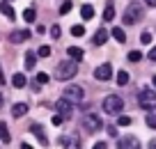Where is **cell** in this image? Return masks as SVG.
Segmentation results:
<instances>
[{
  "mask_svg": "<svg viewBox=\"0 0 156 149\" xmlns=\"http://www.w3.org/2000/svg\"><path fill=\"white\" fill-rule=\"evenodd\" d=\"M78 67L73 60H64V62H58V67H55V78L58 80H71L73 76H76Z\"/></svg>",
  "mask_w": 156,
  "mask_h": 149,
  "instance_id": "cell-1",
  "label": "cell"
},
{
  "mask_svg": "<svg viewBox=\"0 0 156 149\" xmlns=\"http://www.w3.org/2000/svg\"><path fill=\"white\" fill-rule=\"evenodd\" d=\"M124 110V101H122V96H117V94H110L103 99V112H108V115L117 117V115H122Z\"/></svg>",
  "mask_w": 156,
  "mask_h": 149,
  "instance_id": "cell-2",
  "label": "cell"
},
{
  "mask_svg": "<svg viewBox=\"0 0 156 149\" xmlns=\"http://www.w3.org/2000/svg\"><path fill=\"white\" fill-rule=\"evenodd\" d=\"M142 12H145V7H142V5H138V2H131V5L126 7V12H124V23H126V25L140 23L142 16H145Z\"/></svg>",
  "mask_w": 156,
  "mask_h": 149,
  "instance_id": "cell-3",
  "label": "cell"
},
{
  "mask_svg": "<svg viewBox=\"0 0 156 149\" xmlns=\"http://www.w3.org/2000/svg\"><path fill=\"white\" fill-rule=\"evenodd\" d=\"M138 101H140V108L147 112H154L156 110V92L154 90H142L138 94Z\"/></svg>",
  "mask_w": 156,
  "mask_h": 149,
  "instance_id": "cell-4",
  "label": "cell"
},
{
  "mask_svg": "<svg viewBox=\"0 0 156 149\" xmlns=\"http://www.w3.org/2000/svg\"><path fill=\"white\" fill-rule=\"evenodd\" d=\"M83 96H85V92H83L80 85H69V87H64V92H62V99L71 101L73 106H78V103L83 101Z\"/></svg>",
  "mask_w": 156,
  "mask_h": 149,
  "instance_id": "cell-5",
  "label": "cell"
},
{
  "mask_svg": "<svg viewBox=\"0 0 156 149\" xmlns=\"http://www.w3.org/2000/svg\"><path fill=\"white\" fill-rule=\"evenodd\" d=\"M85 126H87L90 131H101L103 129V122L99 115H94V112H87L85 115Z\"/></svg>",
  "mask_w": 156,
  "mask_h": 149,
  "instance_id": "cell-6",
  "label": "cell"
},
{
  "mask_svg": "<svg viewBox=\"0 0 156 149\" xmlns=\"http://www.w3.org/2000/svg\"><path fill=\"white\" fill-rule=\"evenodd\" d=\"M71 106H73L71 101H67V99H60V101H58V106H55V108H58V112L64 117V119H69V117L73 115V108H71Z\"/></svg>",
  "mask_w": 156,
  "mask_h": 149,
  "instance_id": "cell-7",
  "label": "cell"
},
{
  "mask_svg": "<svg viewBox=\"0 0 156 149\" xmlns=\"http://www.w3.org/2000/svg\"><path fill=\"white\" fill-rule=\"evenodd\" d=\"M30 133L39 140V144H44V147H48V144H51L48 138H46V133H44V129H41L39 124H30Z\"/></svg>",
  "mask_w": 156,
  "mask_h": 149,
  "instance_id": "cell-8",
  "label": "cell"
},
{
  "mask_svg": "<svg viewBox=\"0 0 156 149\" xmlns=\"http://www.w3.org/2000/svg\"><path fill=\"white\" fill-rule=\"evenodd\" d=\"M110 76H112V67L110 64H101V67L94 69V78H97V80H108Z\"/></svg>",
  "mask_w": 156,
  "mask_h": 149,
  "instance_id": "cell-9",
  "label": "cell"
},
{
  "mask_svg": "<svg viewBox=\"0 0 156 149\" xmlns=\"http://www.w3.org/2000/svg\"><path fill=\"white\" fill-rule=\"evenodd\" d=\"M60 144H62L64 149H80V142H78L76 135H62V138H60Z\"/></svg>",
  "mask_w": 156,
  "mask_h": 149,
  "instance_id": "cell-10",
  "label": "cell"
},
{
  "mask_svg": "<svg viewBox=\"0 0 156 149\" xmlns=\"http://www.w3.org/2000/svg\"><path fill=\"white\" fill-rule=\"evenodd\" d=\"M25 39H30V30H14V32L9 34L12 44H21V41H25Z\"/></svg>",
  "mask_w": 156,
  "mask_h": 149,
  "instance_id": "cell-11",
  "label": "cell"
},
{
  "mask_svg": "<svg viewBox=\"0 0 156 149\" xmlns=\"http://www.w3.org/2000/svg\"><path fill=\"white\" fill-rule=\"evenodd\" d=\"M117 147L119 149H140V142H138L136 138H122L117 142Z\"/></svg>",
  "mask_w": 156,
  "mask_h": 149,
  "instance_id": "cell-12",
  "label": "cell"
},
{
  "mask_svg": "<svg viewBox=\"0 0 156 149\" xmlns=\"http://www.w3.org/2000/svg\"><path fill=\"white\" fill-rule=\"evenodd\" d=\"M108 37H110V32H108L106 28H101V30H97V34H94V46H103V44L108 41Z\"/></svg>",
  "mask_w": 156,
  "mask_h": 149,
  "instance_id": "cell-13",
  "label": "cell"
},
{
  "mask_svg": "<svg viewBox=\"0 0 156 149\" xmlns=\"http://www.w3.org/2000/svg\"><path fill=\"white\" fill-rule=\"evenodd\" d=\"M23 115H28V103H14L12 106V117H23Z\"/></svg>",
  "mask_w": 156,
  "mask_h": 149,
  "instance_id": "cell-14",
  "label": "cell"
},
{
  "mask_svg": "<svg viewBox=\"0 0 156 149\" xmlns=\"http://www.w3.org/2000/svg\"><path fill=\"white\" fill-rule=\"evenodd\" d=\"M67 53H69V58H71L73 62H80V60H83V48H78V46L67 48Z\"/></svg>",
  "mask_w": 156,
  "mask_h": 149,
  "instance_id": "cell-15",
  "label": "cell"
},
{
  "mask_svg": "<svg viewBox=\"0 0 156 149\" xmlns=\"http://www.w3.org/2000/svg\"><path fill=\"white\" fill-rule=\"evenodd\" d=\"M0 140H2V144H9V142H12L9 129H7V124H5V122H0Z\"/></svg>",
  "mask_w": 156,
  "mask_h": 149,
  "instance_id": "cell-16",
  "label": "cell"
},
{
  "mask_svg": "<svg viewBox=\"0 0 156 149\" xmlns=\"http://www.w3.org/2000/svg\"><path fill=\"white\" fill-rule=\"evenodd\" d=\"M0 12H2V14H5L9 21H14V19H16V12L12 9V5H9V2H0Z\"/></svg>",
  "mask_w": 156,
  "mask_h": 149,
  "instance_id": "cell-17",
  "label": "cell"
},
{
  "mask_svg": "<svg viewBox=\"0 0 156 149\" xmlns=\"http://www.w3.org/2000/svg\"><path fill=\"white\" fill-rule=\"evenodd\" d=\"M12 85L21 90V87H25V85H28V78H25L23 73H14V76H12Z\"/></svg>",
  "mask_w": 156,
  "mask_h": 149,
  "instance_id": "cell-18",
  "label": "cell"
},
{
  "mask_svg": "<svg viewBox=\"0 0 156 149\" xmlns=\"http://www.w3.org/2000/svg\"><path fill=\"white\" fill-rule=\"evenodd\" d=\"M80 16H83V21H90L94 16V7L92 5H83L80 7Z\"/></svg>",
  "mask_w": 156,
  "mask_h": 149,
  "instance_id": "cell-19",
  "label": "cell"
},
{
  "mask_svg": "<svg viewBox=\"0 0 156 149\" xmlns=\"http://www.w3.org/2000/svg\"><path fill=\"white\" fill-rule=\"evenodd\" d=\"M34 62H37L34 51H28V53H25V69H34Z\"/></svg>",
  "mask_w": 156,
  "mask_h": 149,
  "instance_id": "cell-20",
  "label": "cell"
},
{
  "mask_svg": "<svg viewBox=\"0 0 156 149\" xmlns=\"http://www.w3.org/2000/svg\"><path fill=\"white\" fill-rule=\"evenodd\" d=\"M112 37H115L119 44H124V41H126V32H124L122 28H112Z\"/></svg>",
  "mask_w": 156,
  "mask_h": 149,
  "instance_id": "cell-21",
  "label": "cell"
},
{
  "mask_svg": "<svg viewBox=\"0 0 156 149\" xmlns=\"http://www.w3.org/2000/svg\"><path fill=\"white\" fill-rule=\"evenodd\" d=\"M112 19H115V7L108 2V5H106V12H103V21H112Z\"/></svg>",
  "mask_w": 156,
  "mask_h": 149,
  "instance_id": "cell-22",
  "label": "cell"
},
{
  "mask_svg": "<svg viewBox=\"0 0 156 149\" xmlns=\"http://www.w3.org/2000/svg\"><path fill=\"white\" fill-rule=\"evenodd\" d=\"M117 85H129V71H119L117 73Z\"/></svg>",
  "mask_w": 156,
  "mask_h": 149,
  "instance_id": "cell-23",
  "label": "cell"
},
{
  "mask_svg": "<svg viewBox=\"0 0 156 149\" xmlns=\"http://www.w3.org/2000/svg\"><path fill=\"white\" fill-rule=\"evenodd\" d=\"M145 124L149 126V129H154V131H156V115H154V112H147V117H145Z\"/></svg>",
  "mask_w": 156,
  "mask_h": 149,
  "instance_id": "cell-24",
  "label": "cell"
},
{
  "mask_svg": "<svg viewBox=\"0 0 156 149\" xmlns=\"http://www.w3.org/2000/svg\"><path fill=\"white\" fill-rule=\"evenodd\" d=\"M23 19L28 21V23H32V21L37 19V14H34V9H32V7H30V9H25V12H23Z\"/></svg>",
  "mask_w": 156,
  "mask_h": 149,
  "instance_id": "cell-25",
  "label": "cell"
},
{
  "mask_svg": "<svg viewBox=\"0 0 156 149\" xmlns=\"http://www.w3.org/2000/svg\"><path fill=\"white\" fill-rule=\"evenodd\" d=\"M34 80H37V85H46V83H48V73H44V71H39V73H37V78H34Z\"/></svg>",
  "mask_w": 156,
  "mask_h": 149,
  "instance_id": "cell-26",
  "label": "cell"
},
{
  "mask_svg": "<svg viewBox=\"0 0 156 149\" xmlns=\"http://www.w3.org/2000/svg\"><path fill=\"white\" fill-rule=\"evenodd\" d=\"M117 124H119V126H131V117H126V115H117Z\"/></svg>",
  "mask_w": 156,
  "mask_h": 149,
  "instance_id": "cell-27",
  "label": "cell"
},
{
  "mask_svg": "<svg viewBox=\"0 0 156 149\" xmlns=\"http://www.w3.org/2000/svg\"><path fill=\"white\" fill-rule=\"evenodd\" d=\"M71 34H73V37H83V34H85V28H83V25H73V28H71Z\"/></svg>",
  "mask_w": 156,
  "mask_h": 149,
  "instance_id": "cell-28",
  "label": "cell"
},
{
  "mask_svg": "<svg viewBox=\"0 0 156 149\" xmlns=\"http://www.w3.org/2000/svg\"><path fill=\"white\" fill-rule=\"evenodd\" d=\"M142 60V55L138 53V51H131V53H129V62H140Z\"/></svg>",
  "mask_w": 156,
  "mask_h": 149,
  "instance_id": "cell-29",
  "label": "cell"
},
{
  "mask_svg": "<svg viewBox=\"0 0 156 149\" xmlns=\"http://www.w3.org/2000/svg\"><path fill=\"white\" fill-rule=\"evenodd\" d=\"M37 53H39V58H48V55H51V46H41Z\"/></svg>",
  "mask_w": 156,
  "mask_h": 149,
  "instance_id": "cell-30",
  "label": "cell"
},
{
  "mask_svg": "<svg viewBox=\"0 0 156 149\" xmlns=\"http://www.w3.org/2000/svg\"><path fill=\"white\" fill-rule=\"evenodd\" d=\"M60 34H62L60 25H53V28H51V37H53V39H60Z\"/></svg>",
  "mask_w": 156,
  "mask_h": 149,
  "instance_id": "cell-31",
  "label": "cell"
},
{
  "mask_svg": "<svg viewBox=\"0 0 156 149\" xmlns=\"http://www.w3.org/2000/svg\"><path fill=\"white\" fill-rule=\"evenodd\" d=\"M151 39H154V37H151V32H142L140 34V41L142 44H151Z\"/></svg>",
  "mask_w": 156,
  "mask_h": 149,
  "instance_id": "cell-32",
  "label": "cell"
},
{
  "mask_svg": "<svg viewBox=\"0 0 156 149\" xmlns=\"http://www.w3.org/2000/svg\"><path fill=\"white\" fill-rule=\"evenodd\" d=\"M69 12H71V2H62V7H60V14H69Z\"/></svg>",
  "mask_w": 156,
  "mask_h": 149,
  "instance_id": "cell-33",
  "label": "cell"
},
{
  "mask_svg": "<svg viewBox=\"0 0 156 149\" xmlns=\"http://www.w3.org/2000/svg\"><path fill=\"white\" fill-rule=\"evenodd\" d=\"M62 122H64V117H62V115L58 112V115L53 117V126H62Z\"/></svg>",
  "mask_w": 156,
  "mask_h": 149,
  "instance_id": "cell-34",
  "label": "cell"
},
{
  "mask_svg": "<svg viewBox=\"0 0 156 149\" xmlns=\"http://www.w3.org/2000/svg\"><path fill=\"white\" fill-rule=\"evenodd\" d=\"M108 135H112V138H115V135H117V126H108Z\"/></svg>",
  "mask_w": 156,
  "mask_h": 149,
  "instance_id": "cell-35",
  "label": "cell"
},
{
  "mask_svg": "<svg viewBox=\"0 0 156 149\" xmlns=\"http://www.w3.org/2000/svg\"><path fill=\"white\" fill-rule=\"evenodd\" d=\"M94 149H108V144L106 142H97V144H94Z\"/></svg>",
  "mask_w": 156,
  "mask_h": 149,
  "instance_id": "cell-36",
  "label": "cell"
},
{
  "mask_svg": "<svg viewBox=\"0 0 156 149\" xmlns=\"http://www.w3.org/2000/svg\"><path fill=\"white\" fill-rule=\"evenodd\" d=\"M149 60H154V62H156V46L149 51Z\"/></svg>",
  "mask_w": 156,
  "mask_h": 149,
  "instance_id": "cell-37",
  "label": "cell"
},
{
  "mask_svg": "<svg viewBox=\"0 0 156 149\" xmlns=\"http://www.w3.org/2000/svg\"><path fill=\"white\" fill-rule=\"evenodd\" d=\"M145 5L147 7H156V0H145Z\"/></svg>",
  "mask_w": 156,
  "mask_h": 149,
  "instance_id": "cell-38",
  "label": "cell"
},
{
  "mask_svg": "<svg viewBox=\"0 0 156 149\" xmlns=\"http://www.w3.org/2000/svg\"><path fill=\"white\" fill-rule=\"evenodd\" d=\"M0 85H5V73H2V69H0Z\"/></svg>",
  "mask_w": 156,
  "mask_h": 149,
  "instance_id": "cell-39",
  "label": "cell"
},
{
  "mask_svg": "<svg viewBox=\"0 0 156 149\" xmlns=\"http://www.w3.org/2000/svg\"><path fill=\"white\" fill-rule=\"evenodd\" d=\"M21 149H32V144H28V142H23V144H21Z\"/></svg>",
  "mask_w": 156,
  "mask_h": 149,
  "instance_id": "cell-40",
  "label": "cell"
},
{
  "mask_svg": "<svg viewBox=\"0 0 156 149\" xmlns=\"http://www.w3.org/2000/svg\"><path fill=\"white\" fill-rule=\"evenodd\" d=\"M149 149H156V140H149Z\"/></svg>",
  "mask_w": 156,
  "mask_h": 149,
  "instance_id": "cell-41",
  "label": "cell"
},
{
  "mask_svg": "<svg viewBox=\"0 0 156 149\" xmlns=\"http://www.w3.org/2000/svg\"><path fill=\"white\" fill-rule=\"evenodd\" d=\"M151 85H154V87H156V76H154V78H151Z\"/></svg>",
  "mask_w": 156,
  "mask_h": 149,
  "instance_id": "cell-42",
  "label": "cell"
},
{
  "mask_svg": "<svg viewBox=\"0 0 156 149\" xmlns=\"http://www.w3.org/2000/svg\"><path fill=\"white\" fill-rule=\"evenodd\" d=\"M0 108H2V92H0Z\"/></svg>",
  "mask_w": 156,
  "mask_h": 149,
  "instance_id": "cell-43",
  "label": "cell"
}]
</instances>
